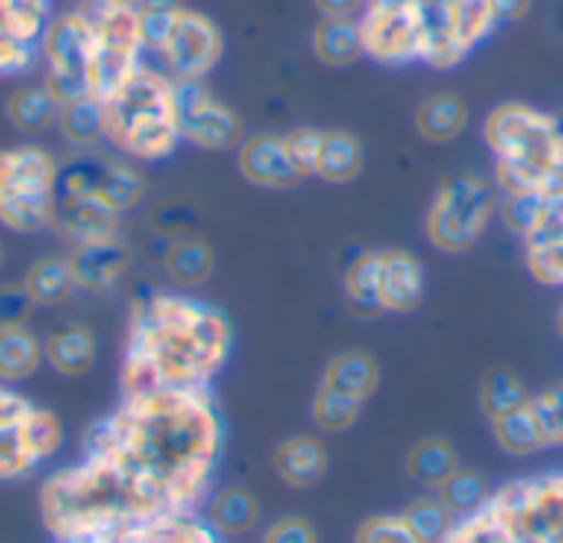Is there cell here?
I'll use <instances>...</instances> for the list:
<instances>
[{
	"instance_id": "cell-1",
	"label": "cell",
	"mask_w": 563,
	"mask_h": 543,
	"mask_svg": "<svg viewBox=\"0 0 563 543\" xmlns=\"http://www.w3.org/2000/svg\"><path fill=\"white\" fill-rule=\"evenodd\" d=\"M221 412L208 386L129 392L82 432V455L112 465L155 514L195 511L221 458Z\"/></svg>"
},
{
	"instance_id": "cell-2",
	"label": "cell",
	"mask_w": 563,
	"mask_h": 543,
	"mask_svg": "<svg viewBox=\"0 0 563 543\" xmlns=\"http://www.w3.org/2000/svg\"><path fill=\"white\" fill-rule=\"evenodd\" d=\"M231 323L218 307L181 293H145L132 300L119 389L208 386L231 356Z\"/></svg>"
},
{
	"instance_id": "cell-3",
	"label": "cell",
	"mask_w": 563,
	"mask_h": 543,
	"mask_svg": "<svg viewBox=\"0 0 563 543\" xmlns=\"http://www.w3.org/2000/svg\"><path fill=\"white\" fill-rule=\"evenodd\" d=\"M155 518L148 501L106 462H82L53 472L40 485V521L56 543L109 534Z\"/></svg>"
},
{
	"instance_id": "cell-4",
	"label": "cell",
	"mask_w": 563,
	"mask_h": 543,
	"mask_svg": "<svg viewBox=\"0 0 563 543\" xmlns=\"http://www.w3.org/2000/svg\"><path fill=\"white\" fill-rule=\"evenodd\" d=\"M495 181L508 195H563V125L525 102L498 106L485 122Z\"/></svg>"
},
{
	"instance_id": "cell-5",
	"label": "cell",
	"mask_w": 563,
	"mask_h": 543,
	"mask_svg": "<svg viewBox=\"0 0 563 543\" xmlns=\"http://www.w3.org/2000/svg\"><path fill=\"white\" fill-rule=\"evenodd\" d=\"M102 102L106 142L142 162L168 158L181 142L178 82L148 63H139Z\"/></svg>"
},
{
	"instance_id": "cell-6",
	"label": "cell",
	"mask_w": 563,
	"mask_h": 543,
	"mask_svg": "<svg viewBox=\"0 0 563 543\" xmlns=\"http://www.w3.org/2000/svg\"><path fill=\"white\" fill-rule=\"evenodd\" d=\"M445 543H563V472L498 488L482 511L455 521Z\"/></svg>"
},
{
	"instance_id": "cell-7",
	"label": "cell",
	"mask_w": 563,
	"mask_h": 543,
	"mask_svg": "<svg viewBox=\"0 0 563 543\" xmlns=\"http://www.w3.org/2000/svg\"><path fill=\"white\" fill-rule=\"evenodd\" d=\"M59 165L40 145L0 148V224L16 234H36L53 224Z\"/></svg>"
},
{
	"instance_id": "cell-8",
	"label": "cell",
	"mask_w": 563,
	"mask_h": 543,
	"mask_svg": "<svg viewBox=\"0 0 563 543\" xmlns=\"http://www.w3.org/2000/svg\"><path fill=\"white\" fill-rule=\"evenodd\" d=\"M498 188L482 175L462 171L445 178L426 218L429 241L445 254H462L475 247L488 221L498 214Z\"/></svg>"
},
{
	"instance_id": "cell-9",
	"label": "cell",
	"mask_w": 563,
	"mask_h": 543,
	"mask_svg": "<svg viewBox=\"0 0 563 543\" xmlns=\"http://www.w3.org/2000/svg\"><path fill=\"white\" fill-rule=\"evenodd\" d=\"M63 445V422L0 383V481H16L49 462Z\"/></svg>"
},
{
	"instance_id": "cell-10",
	"label": "cell",
	"mask_w": 563,
	"mask_h": 543,
	"mask_svg": "<svg viewBox=\"0 0 563 543\" xmlns=\"http://www.w3.org/2000/svg\"><path fill=\"white\" fill-rule=\"evenodd\" d=\"M40 53L46 59V89L59 102L92 96V20L86 3L49 16Z\"/></svg>"
},
{
	"instance_id": "cell-11",
	"label": "cell",
	"mask_w": 563,
	"mask_h": 543,
	"mask_svg": "<svg viewBox=\"0 0 563 543\" xmlns=\"http://www.w3.org/2000/svg\"><path fill=\"white\" fill-rule=\"evenodd\" d=\"M92 20V96L106 99L139 63H142V40L135 10L102 7L86 0Z\"/></svg>"
},
{
	"instance_id": "cell-12",
	"label": "cell",
	"mask_w": 563,
	"mask_h": 543,
	"mask_svg": "<svg viewBox=\"0 0 563 543\" xmlns=\"http://www.w3.org/2000/svg\"><path fill=\"white\" fill-rule=\"evenodd\" d=\"M221 53H224V36L218 23L198 10L181 7L158 56L175 82H201L221 63Z\"/></svg>"
},
{
	"instance_id": "cell-13",
	"label": "cell",
	"mask_w": 563,
	"mask_h": 543,
	"mask_svg": "<svg viewBox=\"0 0 563 543\" xmlns=\"http://www.w3.org/2000/svg\"><path fill=\"white\" fill-rule=\"evenodd\" d=\"M181 142L205 152H228L244 142V122L234 109L214 99L201 82H178Z\"/></svg>"
},
{
	"instance_id": "cell-14",
	"label": "cell",
	"mask_w": 563,
	"mask_h": 543,
	"mask_svg": "<svg viewBox=\"0 0 563 543\" xmlns=\"http://www.w3.org/2000/svg\"><path fill=\"white\" fill-rule=\"evenodd\" d=\"M49 0H0V73H23L40 53Z\"/></svg>"
},
{
	"instance_id": "cell-15",
	"label": "cell",
	"mask_w": 563,
	"mask_h": 543,
	"mask_svg": "<svg viewBox=\"0 0 563 543\" xmlns=\"http://www.w3.org/2000/svg\"><path fill=\"white\" fill-rule=\"evenodd\" d=\"M122 224V211L106 201L96 191H56V204H53V231L69 237L73 244H86V241H99V237H112L119 234Z\"/></svg>"
},
{
	"instance_id": "cell-16",
	"label": "cell",
	"mask_w": 563,
	"mask_h": 543,
	"mask_svg": "<svg viewBox=\"0 0 563 543\" xmlns=\"http://www.w3.org/2000/svg\"><path fill=\"white\" fill-rule=\"evenodd\" d=\"M66 543H221L218 531L211 524H205L195 511H168V514H155L145 518L139 524L109 531V534H96V538H79V541Z\"/></svg>"
},
{
	"instance_id": "cell-17",
	"label": "cell",
	"mask_w": 563,
	"mask_h": 543,
	"mask_svg": "<svg viewBox=\"0 0 563 543\" xmlns=\"http://www.w3.org/2000/svg\"><path fill=\"white\" fill-rule=\"evenodd\" d=\"M66 261H69V270H73V280L79 290L102 293L122 280V274L132 264V251L119 234H112V237L73 244V254Z\"/></svg>"
},
{
	"instance_id": "cell-18",
	"label": "cell",
	"mask_w": 563,
	"mask_h": 543,
	"mask_svg": "<svg viewBox=\"0 0 563 543\" xmlns=\"http://www.w3.org/2000/svg\"><path fill=\"white\" fill-rule=\"evenodd\" d=\"M238 171L257 185V188H294L300 181V171L294 168L290 155H287V145H284V135H271V132H261V135H251L238 145Z\"/></svg>"
},
{
	"instance_id": "cell-19",
	"label": "cell",
	"mask_w": 563,
	"mask_h": 543,
	"mask_svg": "<svg viewBox=\"0 0 563 543\" xmlns=\"http://www.w3.org/2000/svg\"><path fill=\"white\" fill-rule=\"evenodd\" d=\"M528 270L548 287H563V195H551L541 221L525 237Z\"/></svg>"
},
{
	"instance_id": "cell-20",
	"label": "cell",
	"mask_w": 563,
	"mask_h": 543,
	"mask_svg": "<svg viewBox=\"0 0 563 543\" xmlns=\"http://www.w3.org/2000/svg\"><path fill=\"white\" fill-rule=\"evenodd\" d=\"M426 293V270L409 251H379V303L383 313L416 310Z\"/></svg>"
},
{
	"instance_id": "cell-21",
	"label": "cell",
	"mask_w": 563,
	"mask_h": 543,
	"mask_svg": "<svg viewBox=\"0 0 563 543\" xmlns=\"http://www.w3.org/2000/svg\"><path fill=\"white\" fill-rule=\"evenodd\" d=\"M43 356L46 363L66 376V379H79L92 369L96 363V333L82 323H66L56 326L46 340H43Z\"/></svg>"
},
{
	"instance_id": "cell-22",
	"label": "cell",
	"mask_w": 563,
	"mask_h": 543,
	"mask_svg": "<svg viewBox=\"0 0 563 543\" xmlns=\"http://www.w3.org/2000/svg\"><path fill=\"white\" fill-rule=\"evenodd\" d=\"M274 472L290 488H313L327 475V448L320 439L294 435L274 448Z\"/></svg>"
},
{
	"instance_id": "cell-23",
	"label": "cell",
	"mask_w": 563,
	"mask_h": 543,
	"mask_svg": "<svg viewBox=\"0 0 563 543\" xmlns=\"http://www.w3.org/2000/svg\"><path fill=\"white\" fill-rule=\"evenodd\" d=\"M162 264H165V274L172 277V284L201 287L214 274V251H211V244L205 237L178 234V237H172Z\"/></svg>"
},
{
	"instance_id": "cell-24",
	"label": "cell",
	"mask_w": 563,
	"mask_h": 543,
	"mask_svg": "<svg viewBox=\"0 0 563 543\" xmlns=\"http://www.w3.org/2000/svg\"><path fill=\"white\" fill-rule=\"evenodd\" d=\"M43 340L26 326H0V383H23L43 363Z\"/></svg>"
},
{
	"instance_id": "cell-25",
	"label": "cell",
	"mask_w": 563,
	"mask_h": 543,
	"mask_svg": "<svg viewBox=\"0 0 563 543\" xmlns=\"http://www.w3.org/2000/svg\"><path fill=\"white\" fill-rule=\"evenodd\" d=\"M468 125V106L465 99L452 96V92H439V96H429L419 112H416V129L422 138L435 142V145H445V142H455Z\"/></svg>"
},
{
	"instance_id": "cell-26",
	"label": "cell",
	"mask_w": 563,
	"mask_h": 543,
	"mask_svg": "<svg viewBox=\"0 0 563 543\" xmlns=\"http://www.w3.org/2000/svg\"><path fill=\"white\" fill-rule=\"evenodd\" d=\"M313 53L320 63L327 66H350L356 63L363 53V33H360V20H336V16H323L310 36Z\"/></svg>"
},
{
	"instance_id": "cell-27",
	"label": "cell",
	"mask_w": 563,
	"mask_h": 543,
	"mask_svg": "<svg viewBox=\"0 0 563 543\" xmlns=\"http://www.w3.org/2000/svg\"><path fill=\"white\" fill-rule=\"evenodd\" d=\"M366 165V152L363 142L353 132H323V145H320V158H317V178L330 181V185H346L353 181Z\"/></svg>"
},
{
	"instance_id": "cell-28",
	"label": "cell",
	"mask_w": 563,
	"mask_h": 543,
	"mask_svg": "<svg viewBox=\"0 0 563 543\" xmlns=\"http://www.w3.org/2000/svg\"><path fill=\"white\" fill-rule=\"evenodd\" d=\"M323 386H330L356 402H366L379 386V366L366 353H340L327 363Z\"/></svg>"
},
{
	"instance_id": "cell-29",
	"label": "cell",
	"mask_w": 563,
	"mask_h": 543,
	"mask_svg": "<svg viewBox=\"0 0 563 543\" xmlns=\"http://www.w3.org/2000/svg\"><path fill=\"white\" fill-rule=\"evenodd\" d=\"M56 129L63 132V138L76 148H92L106 138V122H102V102L96 96H82V99H69L59 102V115H56Z\"/></svg>"
},
{
	"instance_id": "cell-30",
	"label": "cell",
	"mask_w": 563,
	"mask_h": 543,
	"mask_svg": "<svg viewBox=\"0 0 563 543\" xmlns=\"http://www.w3.org/2000/svg\"><path fill=\"white\" fill-rule=\"evenodd\" d=\"M343 290H346V303L356 317L373 320L376 313H383V303H379V251H366L346 267Z\"/></svg>"
},
{
	"instance_id": "cell-31",
	"label": "cell",
	"mask_w": 563,
	"mask_h": 543,
	"mask_svg": "<svg viewBox=\"0 0 563 543\" xmlns=\"http://www.w3.org/2000/svg\"><path fill=\"white\" fill-rule=\"evenodd\" d=\"M59 99L46 86H23L7 99V119L16 132H43L56 125Z\"/></svg>"
},
{
	"instance_id": "cell-32",
	"label": "cell",
	"mask_w": 563,
	"mask_h": 543,
	"mask_svg": "<svg viewBox=\"0 0 563 543\" xmlns=\"http://www.w3.org/2000/svg\"><path fill=\"white\" fill-rule=\"evenodd\" d=\"M23 287L30 290L36 307H59V303H66L73 297L76 280H73V270H69L66 257H40L26 270Z\"/></svg>"
},
{
	"instance_id": "cell-33",
	"label": "cell",
	"mask_w": 563,
	"mask_h": 543,
	"mask_svg": "<svg viewBox=\"0 0 563 543\" xmlns=\"http://www.w3.org/2000/svg\"><path fill=\"white\" fill-rule=\"evenodd\" d=\"M406 468H409L412 481L439 491L455 475L459 455H455V448L445 439H422V442L412 445V452L406 458Z\"/></svg>"
},
{
	"instance_id": "cell-34",
	"label": "cell",
	"mask_w": 563,
	"mask_h": 543,
	"mask_svg": "<svg viewBox=\"0 0 563 543\" xmlns=\"http://www.w3.org/2000/svg\"><path fill=\"white\" fill-rule=\"evenodd\" d=\"M257 518H261V505L244 488H224L221 495L211 498V508H208V524L228 538L247 534L257 524Z\"/></svg>"
},
{
	"instance_id": "cell-35",
	"label": "cell",
	"mask_w": 563,
	"mask_h": 543,
	"mask_svg": "<svg viewBox=\"0 0 563 543\" xmlns=\"http://www.w3.org/2000/svg\"><path fill=\"white\" fill-rule=\"evenodd\" d=\"M531 399L528 386L511 369H492L482 383V412L495 422L515 409H525Z\"/></svg>"
},
{
	"instance_id": "cell-36",
	"label": "cell",
	"mask_w": 563,
	"mask_h": 543,
	"mask_svg": "<svg viewBox=\"0 0 563 543\" xmlns=\"http://www.w3.org/2000/svg\"><path fill=\"white\" fill-rule=\"evenodd\" d=\"M492 432H495L498 448L508 452V455H515V458H528V455H534V452L544 448V439H541V432H538L528 406L525 409H515V412H508L501 419H495L492 422Z\"/></svg>"
},
{
	"instance_id": "cell-37",
	"label": "cell",
	"mask_w": 563,
	"mask_h": 543,
	"mask_svg": "<svg viewBox=\"0 0 563 543\" xmlns=\"http://www.w3.org/2000/svg\"><path fill=\"white\" fill-rule=\"evenodd\" d=\"M310 412H313V422H317L320 432L343 435V432H350L360 422L363 402H356V399H350V396H343V392H336V389H330V386L320 383Z\"/></svg>"
},
{
	"instance_id": "cell-38",
	"label": "cell",
	"mask_w": 563,
	"mask_h": 543,
	"mask_svg": "<svg viewBox=\"0 0 563 543\" xmlns=\"http://www.w3.org/2000/svg\"><path fill=\"white\" fill-rule=\"evenodd\" d=\"M402 518L412 528V534L419 538V543H445L459 521L442 498H422V501L409 505Z\"/></svg>"
},
{
	"instance_id": "cell-39",
	"label": "cell",
	"mask_w": 563,
	"mask_h": 543,
	"mask_svg": "<svg viewBox=\"0 0 563 543\" xmlns=\"http://www.w3.org/2000/svg\"><path fill=\"white\" fill-rule=\"evenodd\" d=\"M439 498L452 508L455 518H468L485 508V501L492 498V488H488L485 475L455 468V475L439 488Z\"/></svg>"
},
{
	"instance_id": "cell-40",
	"label": "cell",
	"mask_w": 563,
	"mask_h": 543,
	"mask_svg": "<svg viewBox=\"0 0 563 543\" xmlns=\"http://www.w3.org/2000/svg\"><path fill=\"white\" fill-rule=\"evenodd\" d=\"M181 7H185L181 0H142L135 7V23H139L142 49L162 53V46H165V40H168Z\"/></svg>"
},
{
	"instance_id": "cell-41",
	"label": "cell",
	"mask_w": 563,
	"mask_h": 543,
	"mask_svg": "<svg viewBox=\"0 0 563 543\" xmlns=\"http://www.w3.org/2000/svg\"><path fill=\"white\" fill-rule=\"evenodd\" d=\"M528 412L548 445H563V383L528 399Z\"/></svg>"
},
{
	"instance_id": "cell-42",
	"label": "cell",
	"mask_w": 563,
	"mask_h": 543,
	"mask_svg": "<svg viewBox=\"0 0 563 543\" xmlns=\"http://www.w3.org/2000/svg\"><path fill=\"white\" fill-rule=\"evenodd\" d=\"M548 204V195H508L498 201V214L505 221L508 231H515L518 237H528L534 231V224L541 221Z\"/></svg>"
},
{
	"instance_id": "cell-43",
	"label": "cell",
	"mask_w": 563,
	"mask_h": 543,
	"mask_svg": "<svg viewBox=\"0 0 563 543\" xmlns=\"http://www.w3.org/2000/svg\"><path fill=\"white\" fill-rule=\"evenodd\" d=\"M287 155L294 162V168L300 171V178L317 175V158H320V145H323V132L320 129H294L284 135Z\"/></svg>"
},
{
	"instance_id": "cell-44",
	"label": "cell",
	"mask_w": 563,
	"mask_h": 543,
	"mask_svg": "<svg viewBox=\"0 0 563 543\" xmlns=\"http://www.w3.org/2000/svg\"><path fill=\"white\" fill-rule=\"evenodd\" d=\"M356 543H419L402 514H379L356 528Z\"/></svg>"
},
{
	"instance_id": "cell-45",
	"label": "cell",
	"mask_w": 563,
	"mask_h": 543,
	"mask_svg": "<svg viewBox=\"0 0 563 543\" xmlns=\"http://www.w3.org/2000/svg\"><path fill=\"white\" fill-rule=\"evenodd\" d=\"M36 310V300L23 284H3L0 287V326H20Z\"/></svg>"
},
{
	"instance_id": "cell-46",
	"label": "cell",
	"mask_w": 563,
	"mask_h": 543,
	"mask_svg": "<svg viewBox=\"0 0 563 543\" xmlns=\"http://www.w3.org/2000/svg\"><path fill=\"white\" fill-rule=\"evenodd\" d=\"M264 543H320L317 531L307 518H280L277 524L267 528Z\"/></svg>"
},
{
	"instance_id": "cell-47",
	"label": "cell",
	"mask_w": 563,
	"mask_h": 543,
	"mask_svg": "<svg viewBox=\"0 0 563 543\" xmlns=\"http://www.w3.org/2000/svg\"><path fill=\"white\" fill-rule=\"evenodd\" d=\"M320 16H336V20H356L366 7V0H313Z\"/></svg>"
},
{
	"instance_id": "cell-48",
	"label": "cell",
	"mask_w": 563,
	"mask_h": 543,
	"mask_svg": "<svg viewBox=\"0 0 563 543\" xmlns=\"http://www.w3.org/2000/svg\"><path fill=\"white\" fill-rule=\"evenodd\" d=\"M492 10H495L498 23H508V20H521L528 13L531 0H492Z\"/></svg>"
},
{
	"instance_id": "cell-49",
	"label": "cell",
	"mask_w": 563,
	"mask_h": 543,
	"mask_svg": "<svg viewBox=\"0 0 563 543\" xmlns=\"http://www.w3.org/2000/svg\"><path fill=\"white\" fill-rule=\"evenodd\" d=\"M96 3H102V7H119V10H135L142 0H96Z\"/></svg>"
},
{
	"instance_id": "cell-50",
	"label": "cell",
	"mask_w": 563,
	"mask_h": 543,
	"mask_svg": "<svg viewBox=\"0 0 563 543\" xmlns=\"http://www.w3.org/2000/svg\"><path fill=\"white\" fill-rule=\"evenodd\" d=\"M558 330H561V336H563V307H561V313H558Z\"/></svg>"
},
{
	"instance_id": "cell-51",
	"label": "cell",
	"mask_w": 563,
	"mask_h": 543,
	"mask_svg": "<svg viewBox=\"0 0 563 543\" xmlns=\"http://www.w3.org/2000/svg\"><path fill=\"white\" fill-rule=\"evenodd\" d=\"M0 267H3V251H0Z\"/></svg>"
}]
</instances>
